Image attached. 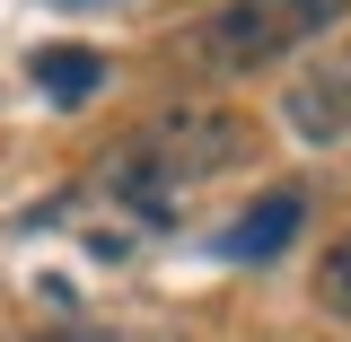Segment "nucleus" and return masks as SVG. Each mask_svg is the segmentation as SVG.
<instances>
[{"mask_svg":"<svg viewBox=\"0 0 351 342\" xmlns=\"http://www.w3.org/2000/svg\"><path fill=\"white\" fill-rule=\"evenodd\" d=\"M237 158H246V114H228V106H167L132 149H114L106 193L123 211H141V219H176L184 184L237 167Z\"/></svg>","mask_w":351,"mask_h":342,"instance_id":"1","label":"nucleus"},{"mask_svg":"<svg viewBox=\"0 0 351 342\" xmlns=\"http://www.w3.org/2000/svg\"><path fill=\"white\" fill-rule=\"evenodd\" d=\"M36 88L53 106H80L106 88V53H80V44H62V53H36Z\"/></svg>","mask_w":351,"mask_h":342,"instance_id":"5","label":"nucleus"},{"mask_svg":"<svg viewBox=\"0 0 351 342\" xmlns=\"http://www.w3.org/2000/svg\"><path fill=\"white\" fill-rule=\"evenodd\" d=\"M299 219H307V202L290 193V184H281V193H263L255 211H246L237 228H228V237H219V255H228V263H272L281 246H290V237H299Z\"/></svg>","mask_w":351,"mask_h":342,"instance_id":"3","label":"nucleus"},{"mask_svg":"<svg viewBox=\"0 0 351 342\" xmlns=\"http://www.w3.org/2000/svg\"><path fill=\"white\" fill-rule=\"evenodd\" d=\"M62 342H80V334H62Z\"/></svg>","mask_w":351,"mask_h":342,"instance_id":"7","label":"nucleus"},{"mask_svg":"<svg viewBox=\"0 0 351 342\" xmlns=\"http://www.w3.org/2000/svg\"><path fill=\"white\" fill-rule=\"evenodd\" d=\"M281 114H290V132H299V141H316V149H334V141L351 132V71H325V80H299Z\"/></svg>","mask_w":351,"mask_h":342,"instance_id":"4","label":"nucleus"},{"mask_svg":"<svg viewBox=\"0 0 351 342\" xmlns=\"http://www.w3.org/2000/svg\"><path fill=\"white\" fill-rule=\"evenodd\" d=\"M316 299L334 307V316H351V228L325 246V255H316Z\"/></svg>","mask_w":351,"mask_h":342,"instance_id":"6","label":"nucleus"},{"mask_svg":"<svg viewBox=\"0 0 351 342\" xmlns=\"http://www.w3.org/2000/svg\"><path fill=\"white\" fill-rule=\"evenodd\" d=\"M351 0H228L211 27H202V71L219 80H246V71H272L281 53L316 44L325 27H343Z\"/></svg>","mask_w":351,"mask_h":342,"instance_id":"2","label":"nucleus"}]
</instances>
